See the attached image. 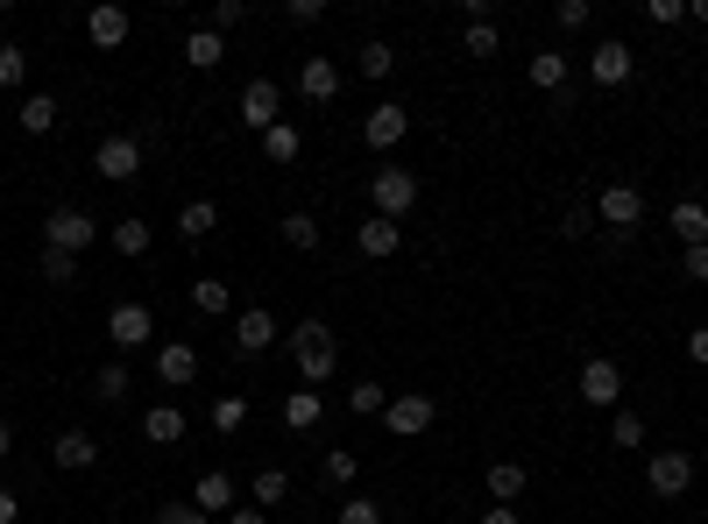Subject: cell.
<instances>
[{
    "label": "cell",
    "instance_id": "6da1fadb",
    "mask_svg": "<svg viewBox=\"0 0 708 524\" xmlns=\"http://www.w3.org/2000/svg\"><path fill=\"white\" fill-rule=\"evenodd\" d=\"M291 354H298V376H305V391H320L326 376H334V326L326 319H298L291 326Z\"/></svg>",
    "mask_w": 708,
    "mask_h": 524
},
{
    "label": "cell",
    "instance_id": "7a4b0ae2",
    "mask_svg": "<svg viewBox=\"0 0 708 524\" xmlns=\"http://www.w3.org/2000/svg\"><path fill=\"white\" fill-rule=\"evenodd\" d=\"M369 199H375V213L383 220H404L418 206V171H397V163H383V171L369 177Z\"/></svg>",
    "mask_w": 708,
    "mask_h": 524
},
{
    "label": "cell",
    "instance_id": "3957f363",
    "mask_svg": "<svg viewBox=\"0 0 708 524\" xmlns=\"http://www.w3.org/2000/svg\"><path fill=\"white\" fill-rule=\"evenodd\" d=\"M43 234H50V248H65V256H85V248L100 242V220L85 213V206H57V213L43 220Z\"/></svg>",
    "mask_w": 708,
    "mask_h": 524
},
{
    "label": "cell",
    "instance_id": "277c9868",
    "mask_svg": "<svg viewBox=\"0 0 708 524\" xmlns=\"http://www.w3.org/2000/svg\"><path fill=\"white\" fill-rule=\"evenodd\" d=\"M93 171L107 177V185H135V177H142V142H135V135H107V142L93 149Z\"/></svg>",
    "mask_w": 708,
    "mask_h": 524
},
{
    "label": "cell",
    "instance_id": "5b68a950",
    "mask_svg": "<svg viewBox=\"0 0 708 524\" xmlns=\"http://www.w3.org/2000/svg\"><path fill=\"white\" fill-rule=\"evenodd\" d=\"M581 404H595V411H616V404H624V369H616L610 354L581 362Z\"/></svg>",
    "mask_w": 708,
    "mask_h": 524
},
{
    "label": "cell",
    "instance_id": "8992f818",
    "mask_svg": "<svg viewBox=\"0 0 708 524\" xmlns=\"http://www.w3.org/2000/svg\"><path fill=\"white\" fill-rule=\"evenodd\" d=\"M645 482H652V497H687V489H695V454H681V446H673V454H652L645 461Z\"/></svg>",
    "mask_w": 708,
    "mask_h": 524
},
{
    "label": "cell",
    "instance_id": "52a82bcc",
    "mask_svg": "<svg viewBox=\"0 0 708 524\" xmlns=\"http://www.w3.org/2000/svg\"><path fill=\"white\" fill-rule=\"evenodd\" d=\"M432 418H440V397H390V404H383V426L397 432V440L432 432Z\"/></svg>",
    "mask_w": 708,
    "mask_h": 524
},
{
    "label": "cell",
    "instance_id": "ba28073f",
    "mask_svg": "<svg viewBox=\"0 0 708 524\" xmlns=\"http://www.w3.org/2000/svg\"><path fill=\"white\" fill-rule=\"evenodd\" d=\"M277 121H283V93H277V79H255L248 93H241V128L269 135Z\"/></svg>",
    "mask_w": 708,
    "mask_h": 524
},
{
    "label": "cell",
    "instance_id": "9c48e42d",
    "mask_svg": "<svg viewBox=\"0 0 708 524\" xmlns=\"http://www.w3.org/2000/svg\"><path fill=\"white\" fill-rule=\"evenodd\" d=\"M149 334H156V319H149V305H114V312H107V340H114L120 354L149 348Z\"/></svg>",
    "mask_w": 708,
    "mask_h": 524
},
{
    "label": "cell",
    "instance_id": "30bf717a",
    "mask_svg": "<svg viewBox=\"0 0 708 524\" xmlns=\"http://www.w3.org/2000/svg\"><path fill=\"white\" fill-rule=\"evenodd\" d=\"M595 213H602V228L630 234V228H638V220H645V191H638V185H610V191H602V199H595Z\"/></svg>",
    "mask_w": 708,
    "mask_h": 524
},
{
    "label": "cell",
    "instance_id": "8fae6325",
    "mask_svg": "<svg viewBox=\"0 0 708 524\" xmlns=\"http://www.w3.org/2000/svg\"><path fill=\"white\" fill-rule=\"evenodd\" d=\"M630 71H638V57H630V43H595L589 50V79L595 85H630Z\"/></svg>",
    "mask_w": 708,
    "mask_h": 524
},
{
    "label": "cell",
    "instance_id": "7c38bea8",
    "mask_svg": "<svg viewBox=\"0 0 708 524\" xmlns=\"http://www.w3.org/2000/svg\"><path fill=\"white\" fill-rule=\"evenodd\" d=\"M263 348H277V312H269V305H248L234 319V354H263Z\"/></svg>",
    "mask_w": 708,
    "mask_h": 524
},
{
    "label": "cell",
    "instance_id": "4fadbf2b",
    "mask_svg": "<svg viewBox=\"0 0 708 524\" xmlns=\"http://www.w3.org/2000/svg\"><path fill=\"white\" fill-rule=\"evenodd\" d=\"M355 248H361L369 263H390V256L404 248V228H397V220H383V213H369V220L355 228Z\"/></svg>",
    "mask_w": 708,
    "mask_h": 524
},
{
    "label": "cell",
    "instance_id": "5bb4252c",
    "mask_svg": "<svg viewBox=\"0 0 708 524\" xmlns=\"http://www.w3.org/2000/svg\"><path fill=\"white\" fill-rule=\"evenodd\" d=\"M361 135H369V149H397L404 135H411V107H397V100H383V107L361 121Z\"/></svg>",
    "mask_w": 708,
    "mask_h": 524
},
{
    "label": "cell",
    "instance_id": "9a60e30c",
    "mask_svg": "<svg viewBox=\"0 0 708 524\" xmlns=\"http://www.w3.org/2000/svg\"><path fill=\"white\" fill-rule=\"evenodd\" d=\"M298 93H305L312 107H326V100L340 93V65L334 57H305V65H298Z\"/></svg>",
    "mask_w": 708,
    "mask_h": 524
},
{
    "label": "cell",
    "instance_id": "2e32d148",
    "mask_svg": "<svg viewBox=\"0 0 708 524\" xmlns=\"http://www.w3.org/2000/svg\"><path fill=\"white\" fill-rule=\"evenodd\" d=\"M156 376L171 383V391H185V383L199 376V348H191V340H163L156 348Z\"/></svg>",
    "mask_w": 708,
    "mask_h": 524
},
{
    "label": "cell",
    "instance_id": "e0dca14e",
    "mask_svg": "<svg viewBox=\"0 0 708 524\" xmlns=\"http://www.w3.org/2000/svg\"><path fill=\"white\" fill-rule=\"evenodd\" d=\"M50 461H57V468H71V475H79V468H93V461H100V440H93L85 426H71V432H57Z\"/></svg>",
    "mask_w": 708,
    "mask_h": 524
},
{
    "label": "cell",
    "instance_id": "ac0fdd59",
    "mask_svg": "<svg viewBox=\"0 0 708 524\" xmlns=\"http://www.w3.org/2000/svg\"><path fill=\"white\" fill-rule=\"evenodd\" d=\"M85 36H93L100 50H120V43H128V8H114V0H107V8H93V14H85Z\"/></svg>",
    "mask_w": 708,
    "mask_h": 524
},
{
    "label": "cell",
    "instance_id": "d6986e66",
    "mask_svg": "<svg viewBox=\"0 0 708 524\" xmlns=\"http://www.w3.org/2000/svg\"><path fill=\"white\" fill-rule=\"evenodd\" d=\"M524 79H532L538 93H567V50H532Z\"/></svg>",
    "mask_w": 708,
    "mask_h": 524
},
{
    "label": "cell",
    "instance_id": "ffe728a7",
    "mask_svg": "<svg viewBox=\"0 0 708 524\" xmlns=\"http://www.w3.org/2000/svg\"><path fill=\"white\" fill-rule=\"evenodd\" d=\"M666 228L681 234V248L708 242V206H701V199H681V206H673V213H666Z\"/></svg>",
    "mask_w": 708,
    "mask_h": 524
},
{
    "label": "cell",
    "instance_id": "44dd1931",
    "mask_svg": "<svg viewBox=\"0 0 708 524\" xmlns=\"http://www.w3.org/2000/svg\"><path fill=\"white\" fill-rule=\"evenodd\" d=\"M320 418H326V397L320 391H291V397H283V426H291V432H312Z\"/></svg>",
    "mask_w": 708,
    "mask_h": 524
},
{
    "label": "cell",
    "instance_id": "7402d4cb",
    "mask_svg": "<svg viewBox=\"0 0 708 524\" xmlns=\"http://www.w3.org/2000/svg\"><path fill=\"white\" fill-rule=\"evenodd\" d=\"M213 228H220V206H213V199H191V206H177V234H185V242H206Z\"/></svg>",
    "mask_w": 708,
    "mask_h": 524
},
{
    "label": "cell",
    "instance_id": "603a6c76",
    "mask_svg": "<svg viewBox=\"0 0 708 524\" xmlns=\"http://www.w3.org/2000/svg\"><path fill=\"white\" fill-rule=\"evenodd\" d=\"M142 440H156V446H177V440H185V411H177V404H156V411L142 418Z\"/></svg>",
    "mask_w": 708,
    "mask_h": 524
},
{
    "label": "cell",
    "instance_id": "cb8c5ba5",
    "mask_svg": "<svg viewBox=\"0 0 708 524\" xmlns=\"http://www.w3.org/2000/svg\"><path fill=\"white\" fill-rule=\"evenodd\" d=\"M57 114H65V107H57L50 93H28L22 107H14V121H22L28 135H50V128H57Z\"/></svg>",
    "mask_w": 708,
    "mask_h": 524
},
{
    "label": "cell",
    "instance_id": "d4e9b609",
    "mask_svg": "<svg viewBox=\"0 0 708 524\" xmlns=\"http://www.w3.org/2000/svg\"><path fill=\"white\" fill-rule=\"evenodd\" d=\"M220 57H228V43H220L213 28H191V36H185V65H191V71H213Z\"/></svg>",
    "mask_w": 708,
    "mask_h": 524
},
{
    "label": "cell",
    "instance_id": "484cf974",
    "mask_svg": "<svg viewBox=\"0 0 708 524\" xmlns=\"http://www.w3.org/2000/svg\"><path fill=\"white\" fill-rule=\"evenodd\" d=\"M191 503H199V511H234V482H228L220 468H206L199 489H191Z\"/></svg>",
    "mask_w": 708,
    "mask_h": 524
},
{
    "label": "cell",
    "instance_id": "4316f807",
    "mask_svg": "<svg viewBox=\"0 0 708 524\" xmlns=\"http://www.w3.org/2000/svg\"><path fill=\"white\" fill-rule=\"evenodd\" d=\"M107 242H114V256H149V220H114L107 228Z\"/></svg>",
    "mask_w": 708,
    "mask_h": 524
},
{
    "label": "cell",
    "instance_id": "83f0119b",
    "mask_svg": "<svg viewBox=\"0 0 708 524\" xmlns=\"http://www.w3.org/2000/svg\"><path fill=\"white\" fill-rule=\"evenodd\" d=\"M489 497L496 503H518L524 497V461H496V468H489Z\"/></svg>",
    "mask_w": 708,
    "mask_h": 524
},
{
    "label": "cell",
    "instance_id": "f1b7e54d",
    "mask_svg": "<svg viewBox=\"0 0 708 524\" xmlns=\"http://www.w3.org/2000/svg\"><path fill=\"white\" fill-rule=\"evenodd\" d=\"M355 71H361V79H390V71H397V50H390V43H361Z\"/></svg>",
    "mask_w": 708,
    "mask_h": 524
},
{
    "label": "cell",
    "instance_id": "f546056e",
    "mask_svg": "<svg viewBox=\"0 0 708 524\" xmlns=\"http://www.w3.org/2000/svg\"><path fill=\"white\" fill-rule=\"evenodd\" d=\"M277 234L298 248V256H305V248H320V220H312V213H283V220H277Z\"/></svg>",
    "mask_w": 708,
    "mask_h": 524
},
{
    "label": "cell",
    "instance_id": "4dcf8cb0",
    "mask_svg": "<svg viewBox=\"0 0 708 524\" xmlns=\"http://www.w3.org/2000/svg\"><path fill=\"white\" fill-rule=\"evenodd\" d=\"M191 305H199L206 319H220V312L234 305V291H228V283H220V277H199V283H191Z\"/></svg>",
    "mask_w": 708,
    "mask_h": 524
},
{
    "label": "cell",
    "instance_id": "1f68e13d",
    "mask_svg": "<svg viewBox=\"0 0 708 524\" xmlns=\"http://www.w3.org/2000/svg\"><path fill=\"white\" fill-rule=\"evenodd\" d=\"M355 468H361V454H355V446H326L320 475H326V482H334V489H348V482H355Z\"/></svg>",
    "mask_w": 708,
    "mask_h": 524
},
{
    "label": "cell",
    "instance_id": "d6a6232c",
    "mask_svg": "<svg viewBox=\"0 0 708 524\" xmlns=\"http://www.w3.org/2000/svg\"><path fill=\"white\" fill-rule=\"evenodd\" d=\"M93 397L100 404H128V362H107V369H100V376H93Z\"/></svg>",
    "mask_w": 708,
    "mask_h": 524
},
{
    "label": "cell",
    "instance_id": "836d02e7",
    "mask_svg": "<svg viewBox=\"0 0 708 524\" xmlns=\"http://www.w3.org/2000/svg\"><path fill=\"white\" fill-rule=\"evenodd\" d=\"M263 156H269V163H298V128L277 121V128L263 135Z\"/></svg>",
    "mask_w": 708,
    "mask_h": 524
},
{
    "label": "cell",
    "instance_id": "e575fe53",
    "mask_svg": "<svg viewBox=\"0 0 708 524\" xmlns=\"http://www.w3.org/2000/svg\"><path fill=\"white\" fill-rule=\"evenodd\" d=\"M22 79H28V50L22 43H0V93H14Z\"/></svg>",
    "mask_w": 708,
    "mask_h": 524
},
{
    "label": "cell",
    "instance_id": "d590c367",
    "mask_svg": "<svg viewBox=\"0 0 708 524\" xmlns=\"http://www.w3.org/2000/svg\"><path fill=\"white\" fill-rule=\"evenodd\" d=\"M283 497H291V475H283V468L255 475V511H269V503H283Z\"/></svg>",
    "mask_w": 708,
    "mask_h": 524
},
{
    "label": "cell",
    "instance_id": "8d00e7d4",
    "mask_svg": "<svg viewBox=\"0 0 708 524\" xmlns=\"http://www.w3.org/2000/svg\"><path fill=\"white\" fill-rule=\"evenodd\" d=\"M43 283H79V256H65V248H43Z\"/></svg>",
    "mask_w": 708,
    "mask_h": 524
},
{
    "label": "cell",
    "instance_id": "74e56055",
    "mask_svg": "<svg viewBox=\"0 0 708 524\" xmlns=\"http://www.w3.org/2000/svg\"><path fill=\"white\" fill-rule=\"evenodd\" d=\"M248 426V397H220L213 404V432H241Z\"/></svg>",
    "mask_w": 708,
    "mask_h": 524
},
{
    "label": "cell",
    "instance_id": "f35d334b",
    "mask_svg": "<svg viewBox=\"0 0 708 524\" xmlns=\"http://www.w3.org/2000/svg\"><path fill=\"white\" fill-rule=\"evenodd\" d=\"M348 404H355L361 418H383V404H390V391H383V383H355V397H348Z\"/></svg>",
    "mask_w": 708,
    "mask_h": 524
},
{
    "label": "cell",
    "instance_id": "ab89813d",
    "mask_svg": "<svg viewBox=\"0 0 708 524\" xmlns=\"http://www.w3.org/2000/svg\"><path fill=\"white\" fill-rule=\"evenodd\" d=\"M461 43H468V57H496V22H468Z\"/></svg>",
    "mask_w": 708,
    "mask_h": 524
},
{
    "label": "cell",
    "instance_id": "60d3db41",
    "mask_svg": "<svg viewBox=\"0 0 708 524\" xmlns=\"http://www.w3.org/2000/svg\"><path fill=\"white\" fill-rule=\"evenodd\" d=\"M334 524H383V503H369V497H348Z\"/></svg>",
    "mask_w": 708,
    "mask_h": 524
},
{
    "label": "cell",
    "instance_id": "b9f144b4",
    "mask_svg": "<svg viewBox=\"0 0 708 524\" xmlns=\"http://www.w3.org/2000/svg\"><path fill=\"white\" fill-rule=\"evenodd\" d=\"M553 22H560V28H589L595 22V0H560V8H553Z\"/></svg>",
    "mask_w": 708,
    "mask_h": 524
},
{
    "label": "cell",
    "instance_id": "7bdbcfd3",
    "mask_svg": "<svg viewBox=\"0 0 708 524\" xmlns=\"http://www.w3.org/2000/svg\"><path fill=\"white\" fill-rule=\"evenodd\" d=\"M241 22H248V0H220L206 28H213V36H228V28H241Z\"/></svg>",
    "mask_w": 708,
    "mask_h": 524
},
{
    "label": "cell",
    "instance_id": "ee69618b",
    "mask_svg": "<svg viewBox=\"0 0 708 524\" xmlns=\"http://www.w3.org/2000/svg\"><path fill=\"white\" fill-rule=\"evenodd\" d=\"M610 440H616V446H645V418H638V411H616Z\"/></svg>",
    "mask_w": 708,
    "mask_h": 524
},
{
    "label": "cell",
    "instance_id": "f6af8a7d",
    "mask_svg": "<svg viewBox=\"0 0 708 524\" xmlns=\"http://www.w3.org/2000/svg\"><path fill=\"white\" fill-rule=\"evenodd\" d=\"M156 524H213V517H206L199 503H163V511H156Z\"/></svg>",
    "mask_w": 708,
    "mask_h": 524
},
{
    "label": "cell",
    "instance_id": "bcb514c9",
    "mask_svg": "<svg viewBox=\"0 0 708 524\" xmlns=\"http://www.w3.org/2000/svg\"><path fill=\"white\" fill-rule=\"evenodd\" d=\"M320 0H291V8H283V22H291V28H312V22H320Z\"/></svg>",
    "mask_w": 708,
    "mask_h": 524
},
{
    "label": "cell",
    "instance_id": "7dc6e473",
    "mask_svg": "<svg viewBox=\"0 0 708 524\" xmlns=\"http://www.w3.org/2000/svg\"><path fill=\"white\" fill-rule=\"evenodd\" d=\"M681 269H687V283H708V242H695V248H687V256H681Z\"/></svg>",
    "mask_w": 708,
    "mask_h": 524
},
{
    "label": "cell",
    "instance_id": "c3c4849f",
    "mask_svg": "<svg viewBox=\"0 0 708 524\" xmlns=\"http://www.w3.org/2000/svg\"><path fill=\"white\" fill-rule=\"evenodd\" d=\"M595 228V213H589V206H567V220H560V234H589Z\"/></svg>",
    "mask_w": 708,
    "mask_h": 524
},
{
    "label": "cell",
    "instance_id": "681fc988",
    "mask_svg": "<svg viewBox=\"0 0 708 524\" xmlns=\"http://www.w3.org/2000/svg\"><path fill=\"white\" fill-rule=\"evenodd\" d=\"M687 362L708 369V326H695V334H687Z\"/></svg>",
    "mask_w": 708,
    "mask_h": 524
},
{
    "label": "cell",
    "instance_id": "f907efd6",
    "mask_svg": "<svg viewBox=\"0 0 708 524\" xmlns=\"http://www.w3.org/2000/svg\"><path fill=\"white\" fill-rule=\"evenodd\" d=\"M22 517V503H14V489H0V524H14Z\"/></svg>",
    "mask_w": 708,
    "mask_h": 524
},
{
    "label": "cell",
    "instance_id": "816d5d0a",
    "mask_svg": "<svg viewBox=\"0 0 708 524\" xmlns=\"http://www.w3.org/2000/svg\"><path fill=\"white\" fill-rule=\"evenodd\" d=\"M228 524H269V511H241V503H234V511H228Z\"/></svg>",
    "mask_w": 708,
    "mask_h": 524
},
{
    "label": "cell",
    "instance_id": "f5cc1de1",
    "mask_svg": "<svg viewBox=\"0 0 708 524\" xmlns=\"http://www.w3.org/2000/svg\"><path fill=\"white\" fill-rule=\"evenodd\" d=\"M481 524H524V517H518V511H510V503H496V511H489V517H481Z\"/></svg>",
    "mask_w": 708,
    "mask_h": 524
},
{
    "label": "cell",
    "instance_id": "db71d44e",
    "mask_svg": "<svg viewBox=\"0 0 708 524\" xmlns=\"http://www.w3.org/2000/svg\"><path fill=\"white\" fill-rule=\"evenodd\" d=\"M687 14H695V22H708V0H695V8H687Z\"/></svg>",
    "mask_w": 708,
    "mask_h": 524
},
{
    "label": "cell",
    "instance_id": "11a10c76",
    "mask_svg": "<svg viewBox=\"0 0 708 524\" xmlns=\"http://www.w3.org/2000/svg\"><path fill=\"white\" fill-rule=\"evenodd\" d=\"M8 446H14V432H8V426H0V454H8Z\"/></svg>",
    "mask_w": 708,
    "mask_h": 524
},
{
    "label": "cell",
    "instance_id": "9f6ffc18",
    "mask_svg": "<svg viewBox=\"0 0 708 524\" xmlns=\"http://www.w3.org/2000/svg\"><path fill=\"white\" fill-rule=\"evenodd\" d=\"M701 397H708V383H701Z\"/></svg>",
    "mask_w": 708,
    "mask_h": 524
}]
</instances>
